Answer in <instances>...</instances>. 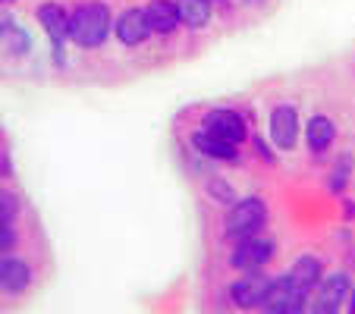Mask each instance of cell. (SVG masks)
<instances>
[{"instance_id": "1", "label": "cell", "mask_w": 355, "mask_h": 314, "mask_svg": "<svg viewBox=\"0 0 355 314\" xmlns=\"http://www.w3.org/2000/svg\"><path fill=\"white\" fill-rule=\"evenodd\" d=\"M110 38V10L101 0H88L69 13V41L79 47H101Z\"/></svg>"}, {"instance_id": "2", "label": "cell", "mask_w": 355, "mask_h": 314, "mask_svg": "<svg viewBox=\"0 0 355 314\" xmlns=\"http://www.w3.org/2000/svg\"><path fill=\"white\" fill-rule=\"evenodd\" d=\"M268 223V204L261 198H242L233 204L227 217V236L230 239H248V236H258Z\"/></svg>"}, {"instance_id": "3", "label": "cell", "mask_w": 355, "mask_h": 314, "mask_svg": "<svg viewBox=\"0 0 355 314\" xmlns=\"http://www.w3.org/2000/svg\"><path fill=\"white\" fill-rule=\"evenodd\" d=\"M270 254H274V245H270V239H264V236L258 233V236H248V239H239V242H236L230 264H233L236 270L255 274V270H261L264 264L270 261Z\"/></svg>"}, {"instance_id": "4", "label": "cell", "mask_w": 355, "mask_h": 314, "mask_svg": "<svg viewBox=\"0 0 355 314\" xmlns=\"http://www.w3.org/2000/svg\"><path fill=\"white\" fill-rule=\"evenodd\" d=\"M270 141L280 151H293L295 141H299V114H295L293 104H280L270 114Z\"/></svg>"}, {"instance_id": "5", "label": "cell", "mask_w": 355, "mask_h": 314, "mask_svg": "<svg viewBox=\"0 0 355 314\" xmlns=\"http://www.w3.org/2000/svg\"><path fill=\"white\" fill-rule=\"evenodd\" d=\"M349 295V277L346 274H330L327 280L318 283V295L311 314H336Z\"/></svg>"}, {"instance_id": "6", "label": "cell", "mask_w": 355, "mask_h": 314, "mask_svg": "<svg viewBox=\"0 0 355 314\" xmlns=\"http://www.w3.org/2000/svg\"><path fill=\"white\" fill-rule=\"evenodd\" d=\"M205 132L217 135V139L230 141V145H239L248 135V129H245V120H242L236 110H211V114L205 116Z\"/></svg>"}, {"instance_id": "7", "label": "cell", "mask_w": 355, "mask_h": 314, "mask_svg": "<svg viewBox=\"0 0 355 314\" xmlns=\"http://www.w3.org/2000/svg\"><path fill=\"white\" fill-rule=\"evenodd\" d=\"M38 22L44 26V32L54 41V60L63 63V41H69V16L63 13V7L57 3H41L38 7Z\"/></svg>"}, {"instance_id": "8", "label": "cell", "mask_w": 355, "mask_h": 314, "mask_svg": "<svg viewBox=\"0 0 355 314\" xmlns=\"http://www.w3.org/2000/svg\"><path fill=\"white\" fill-rule=\"evenodd\" d=\"M32 286V270L22 258H13V254H3L0 258V293L7 295H22Z\"/></svg>"}, {"instance_id": "9", "label": "cell", "mask_w": 355, "mask_h": 314, "mask_svg": "<svg viewBox=\"0 0 355 314\" xmlns=\"http://www.w3.org/2000/svg\"><path fill=\"white\" fill-rule=\"evenodd\" d=\"M268 277H261L255 270V274H245L239 277V280L230 286V295H233V302L239 308H245V311H252V308H261L264 302V293H268Z\"/></svg>"}, {"instance_id": "10", "label": "cell", "mask_w": 355, "mask_h": 314, "mask_svg": "<svg viewBox=\"0 0 355 314\" xmlns=\"http://www.w3.org/2000/svg\"><path fill=\"white\" fill-rule=\"evenodd\" d=\"M286 277H289V283H293L295 293L309 295V289H315L318 283L324 280V268H321V261H318L315 254H302L293 268L286 270Z\"/></svg>"}, {"instance_id": "11", "label": "cell", "mask_w": 355, "mask_h": 314, "mask_svg": "<svg viewBox=\"0 0 355 314\" xmlns=\"http://www.w3.org/2000/svg\"><path fill=\"white\" fill-rule=\"evenodd\" d=\"M192 148L201 154V157H211V161H223V164H236V161H239L236 145H230V141H223V139H217V135L205 132V129L192 132Z\"/></svg>"}, {"instance_id": "12", "label": "cell", "mask_w": 355, "mask_h": 314, "mask_svg": "<svg viewBox=\"0 0 355 314\" xmlns=\"http://www.w3.org/2000/svg\"><path fill=\"white\" fill-rule=\"evenodd\" d=\"M114 32L126 47L141 44V41L151 35V26H148V19H145V10H129V13H123L120 19H116Z\"/></svg>"}, {"instance_id": "13", "label": "cell", "mask_w": 355, "mask_h": 314, "mask_svg": "<svg viewBox=\"0 0 355 314\" xmlns=\"http://www.w3.org/2000/svg\"><path fill=\"white\" fill-rule=\"evenodd\" d=\"M145 19L151 26L155 35H170L180 26V16H176V3L173 0H151L145 7Z\"/></svg>"}, {"instance_id": "14", "label": "cell", "mask_w": 355, "mask_h": 314, "mask_svg": "<svg viewBox=\"0 0 355 314\" xmlns=\"http://www.w3.org/2000/svg\"><path fill=\"white\" fill-rule=\"evenodd\" d=\"M173 3H176L180 22L189 28H205L211 22V13H214L211 0H173Z\"/></svg>"}, {"instance_id": "15", "label": "cell", "mask_w": 355, "mask_h": 314, "mask_svg": "<svg viewBox=\"0 0 355 314\" xmlns=\"http://www.w3.org/2000/svg\"><path fill=\"white\" fill-rule=\"evenodd\" d=\"M334 135H336V126L334 120H327V116H311L309 126H305V141H309V148L315 154H324L330 145H334Z\"/></svg>"}, {"instance_id": "16", "label": "cell", "mask_w": 355, "mask_h": 314, "mask_svg": "<svg viewBox=\"0 0 355 314\" xmlns=\"http://www.w3.org/2000/svg\"><path fill=\"white\" fill-rule=\"evenodd\" d=\"M293 293H295V289H293V283H289L286 274H283V277H274V280L268 283V293H264V302H261V308H258V311L270 314L277 305H283V302H286Z\"/></svg>"}, {"instance_id": "17", "label": "cell", "mask_w": 355, "mask_h": 314, "mask_svg": "<svg viewBox=\"0 0 355 314\" xmlns=\"http://www.w3.org/2000/svg\"><path fill=\"white\" fill-rule=\"evenodd\" d=\"M349 176H352V154H343L340 161H336V167L330 170V176H327V189L330 192H346V186H349Z\"/></svg>"}, {"instance_id": "18", "label": "cell", "mask_w": 355, "mask_h": 314, "mask_svg": "<svg viewBox=\"0 0 355 314\" xmlns=\"http://www.w3.org/2000/svg\"><path fill=\"white\" fill-rule=\"evenodd\" d=\"M19 214V201L13 192L0 189V223H13V217Z\"/></svg>"}, {"instance_id": "19", "label": "cell", "mask_w": 355, "mask_h": 314, "mask_svg": "<svg viewBox=\"0 0 355 314\" xmlns=\"http://www.w3.org/2000/svg\"><path fill=\"white\" fill-rule=\"evenodd\" d=\"M305 308H309V299H305V293H293L283 305H277L270 314H305Z\"/></svg>"}, {"instance_id": "20", "label": "cell", "mask_w": 355, "mask_h": 314, "mask_svg": "<svg viewBox=\"0 0 355 314\" xmlns=\"http://www.w3.org/2000/svg\"><path fill=\"white\" fill-rule=\"evenodd\" d=\"M208 189H211V195H214L217 201H223V204H230V207L236 204V192H233V189H230L223 180H211Z\"/></svg>"}, {"instance_id": "21", "label": "cell", "mask_w": 355, "mask_h": 314, "mask_svg": "<svg viewBox=\"0 0 355 314\" xmlns=\"http://www.w3.org/2000/svg\"><path fill=\"white\" fill-rule=\"evenodd\" d=\"M16 245V233L10 223H0V254H10V248Z\"/></svg>"}, {"instance_id": "22", "label": "cell", "mask_w": 355, "mask_h": 314, "mask_svg": "<svg viewBox=\"0 0 355 314\" xmlns=\"http://www.w3.org/2000/svg\"><path fill=\"white\" fill-rule=\"evenodd\" d=\"M255 148H258V154H261V157H264V161H274V154H270V148L268 145H264V139H261V135H255Z\"/></svg>"}, {"instance_id": "23", "label": "cell", "mask_w": 355, "mask_h": 314, "mask_svg": "<svg viewBox=\"0 0 355 314\" xmlns=\"http://www.w3.org/2000/svg\"><path fill=\"white\" fill-rule=\"evenodd\" d=\"M13 173V164H10V157L3 151H0V180H3V176H10Z\"/></svg>"}, {"instance_id": "24", "label": "cell", "mask_w": 355, "mask_h": 314, "mask_svg": "<svg viewBox=\"0 0 355 314\" xmlns=\"http://www.w3.org/2000/svg\"><path fill=\"white\" fill-rule=\"evenodd\" d=\"M343 207H346V217H355V201H346Z\"/></svg>"}, {"instance_id": "25", "label": "cell", "mask_w": 355, "mask_h": 314, "mask_svg": "<svg viewBox=\"0 0 355 314\" xmlns=\"http://www.w3.org/2000/svg\"><path fill=\"white\" fill-rule=\"evenodd\" d=\"M3 35H7V28H3V22H0V38H3Z\"/></svg>"}, {"instance_id": "26", "label": "cell", "mask_w": 355, "mask_h": 314, "mask_svg": "<svg viewBox=\"0 0 355 314\" xmlns=\"http://www.w3.org/2000/svg\"><path fill=\"white\" fill-rule=\"evenodd\" d=\"M0 3H3V7H7V3H16V0H0Z\"/></svg>"}, {"instance_id": "27", "label": "cell", "mask_w": 355, "mask_h": 314, "mask_svg": "<svg viewBox=\"0 0 355 314\" xmlns=\"http://www.w3.org/2000/svg\"><path fill=\"white\" fill-rule=\"evenodd\" d=\"M349 314H355V308H349Z\"/></svg>"}, {"instance_id": "28", "label": "cell", "mask_w": 355, "mask_h": 314, "mask_svg": "<svg viewBox=\"0 0 355 314\" xmlns=\"http://www.w3.org/2000/svg\"><path fill=\"white\" fill-rule=\"evenodd\" d=\"M211 3H217V0H211Z\"/></svg>"}]
</instances>
